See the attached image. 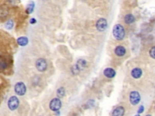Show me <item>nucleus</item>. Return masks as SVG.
<instances>
[{
    "instance_id": "20",
    "label": "nucleus",
    "mask_w": 155,
    "mask_h": 116,
    "mask_svg": "<svg viewBox=\"0 0 155 116\" xmlns=\"http://www.w3.org/2000/svg\"><path fill=\"white\" fill-rule=\"evenodd\" d=\"M144 111V107H143L142 105V106H141V107H139V109H138V113H142V112H143V111Z\"/></svg>"
},
{
    "instance_id": "19",
    "label": "nucleus",
    "mask_w": 155,
    "mask_h": 116,
    "mask_svg": "<svg viewBox=\"0 0 155 116\" xmlns=\"http://www.w3.org/2000/svg\"><path fill=\"white\" fill-rule=\"evenodd\" d=\"M6 67H7V63L6 62L4 61V60H2L1 62H0V68L1 69H5Z\"/></svg>"
},
{
    "instance_id": "16",
    "label": "nucleus",
    "mask_w": 155,
    "mask_h": 116,
    "mask_svg": "<svg viewBox=\"0 0 155 116\" xmlns=\"http://www.w3.org/2000/svg\"><path fill=\"white\" fill-rule=\"evenodd\" d=\"M65 94V90L64 87H60L58 89L57 91V95L59 98L63 97Z\"/></svg>"
},
{
    "instance_id": "5",
    "label": "nucleus",
    "mask_w": 155,
    "mask_h": 116,
    "mask_svg": "<svg viewBox=\"0 0 155 116\" xmlns=\"http://www.w3.org/2000/svg\"><path fill=\"white\" fill-rule=\"evenodd\" d=\"M36 67L39 71L43 72L47 68V61L43 58H39L36 62Z\"/></svg>"
},
{
    "instance_id": "11",
    "label": "nucleus",
    "mask_w": 155,
    "mask_h": 116,
    "mask_svg": "<svg viewBox=\"0 0 155 116\" xmlns=\"http://www.w3.org/2000/svg\"><path fill=\"white\" fill-rule=\"evenodd\" d=\"M131 74L133 78H135V79H139L142 76V71L139 68H135L131 71Z\"/></svg>"
},
{
    "instance_id": "10",
    "label": "nucleus",
    "mask_w": 155,
    "mask_h": 116,
    "mask_svg": "<svg viewBox=\"0 0 155 116\" xmlns=\"http://www.w3.org/2000/svg\"><path fill=\"white\" fill-rule=\"evenodd\" d=\"M125 109L123 107H118L113 110L112 115L113 116H123L124 114Z\"/></svg>"
},
{
    "instance_id": "6",
    "label": "nucleus",
    "mask_w": 155,
    "mask_h": 116,
    "mask_svg": "<svg viewBox=\"0 0 155 116\" xmlns=\"http://www.w3.org/2000/svg\"><path fill=\"white\" fill-rule=\"evenodd\" d=\"M141 100V96L137 91H132L130 94V101L133 105H136Z\"/></svg>"
},
{
    "instance_id": "7",
    "label": "nucleus",
    "mask_w": 155,
    "mask_h": 116,
    "mask_svg": "<svg viewBox=\"0 0 155 116\" xmlns=\"http://www.w3.org/2000/svg\"><path fill=\"white\" fill-rule=\"evenodd\" d=\"M96 27L99 32H103L107 27V21L104 18H101L97 21Z\"/></svg>"
},
{
    "instance_id": "1",
    "label": "nucleus",
    "mask_w": 155,
    "mask_h": 116,
    "mask_svg": "<svg viewBox=\"0 0 155 116\" xmlns=\"http://www.w3.org/2000/svg\"><path fill=\"white\" fill-rule=\"evenodd\" d=\"M113 34L117 40H122L125 36V30L121 24H116L113 29Z\"/></svg>"
},
{
    "instance_id": "14",
    "label": "nucleus",
    "mask_w": 155,
    "mask_h": 116,
    "mask_svg": "<svg viewBox=\"0 0 155 116\" xmlns=\"http://www.w3.org/2000/svg\"><path fill=\"white\" fill-rule=\"evenodd\" d=\"M135 21L134 16L131 14H128L124 17V21L126 24H130L133 23Z\"/></svg>"
},
{
    "instance_id": "9",
    "label": "nucleus",
    "mask_w": 155,
    "mask_h": 116,
    "mask_svg": "<svg viewBox=\"0 0 155 116\" xmlns=\"http://www.w3.org/2000/svg\"><path fill=\"white\" fill-rule=\"evenodd\" d=\"M87 64V63L86 60H85L84 59H79L78 60L76 64L75 65L76 66L78 69L80 70V71H81V70H82L86 67Z\"/></svg>"
},
{
    "instance_id": "13",
    "label": "nucleus",
    "mask_w": 155,
    "mask_h": 116,
    "mask_svg": "<svg viewBox=\"0 0 155 116\" xmlns=\"http://www.w3.org/2000/svg\"><path fill=\"white\" fill-rule=\"evenodd\" d=\"M28 42H29L28 38L25 36L19 37L17 40L18 44L21 45V46H25V45H26L28 44Z\"/></svg>"
},
{
    "instance_id": "17",
    "label": "nucleus",
    "mask_w": 155,
    "mask_h": 116,
    "mask_svg": "<svg viewBox=\"0 0 155 116\" xmlns=\"http://www.w3.org/2000/svg\"><path fill=\"white\" fill-rule=\"evenodd\" d=\"M14 27V22L12 20H9L7 22V23L6 24V28L8 29V30H11Z\"/></svg>"
},
{
    "instance_id": "2",
    "label": "nucleus",
    "mask_w": 155,
    "mask_h": 116,
    "mask_svg": "<svg viewBox=\"0 0 155 116\" xmlns=\"http://www.w3.org/2000/svg\"><path fill=\"white\" fill-rule=\"evenodd\" d=\"M19 104V99L16 96H12L8 100V107L11 111H14L18 107Z\"/></svg>"
},
{
    "instance_id": "15",
    "label": "nucleus",
    "mask_w": 155,
    "mask_h": 116,
    "mask_svg": "<svg viewBox=\"0 0 155 116\" xmlns=\"http://www.w3.org/2000/svg\"><path fill=\"white\" fill-rule=\"evenodd\" d=\"M35 8V3L34 1H30L29 4H27V8H26V13L27 14H30L34 12Z\"/></svg>"
},
{
    "instance_id": "21",
    "label": "nucleus",
    "mask_w": 155,
    "mask_h": 116,
    "mask_svg": "<svg viewBox=\"0 0 155 116\" xmlns=\"http://www.w3.org/2000/svg\"><path fill=\"white\" fill-rule=\"evenodd\" d=\"M30 24H35L36 22H37V21H36V19L35 18H32V19H30Z\"/></svg>"
},
{
    "instance_id": "8",
    "label": "nucleus",
    "mask_w": 155,
    "mask_h": 116,
    "mask_svg": "<svg viewBox=\"0 0 155 116\" xmlns=\"http://www.w3.org/2000/svg\"><path fill=\"white\" fill-rule=\"evenodd\" d=\"M104 74L105 77L108 78H113L116 75V72L113 68H107L104 71Z\"/></svg>"
},
{
    "instance_id": "18",
    "label": "nucleus",
    "mask_w": 155,
    "mask_h": 116,
    "mask_svg": "<svg viewBox=\"0 0 155 116\" xmlns=\"http://www.w3.org/2000/svg\"><path fill=\"white\" fill-rule=\"evenodd\" d=\"M150 55L151 58L155 59V47H153L150 50Z\"/></svg>"
},
{
    "instance_id": "3",
    "label": "nucleus",
    "mask_w": 155,
    "mask_h": 116,
    "mask_svg": "<svg viewBox=\"0 0 155 116\" xmlns=\"http://www.w3.org/2000/svg\"><path fill=\"white\" fill-rule=\"evenodd\" d=\"M15 91L19 96H23L26 93V86L25 84L21 82H19L15 86Z\"/></svg>"
},
{
    "instance_id": "12",
    "label": "nucleus",
    "mask_w": 155,
    "mask_h": 116,
    "mask_svg": "<svg viewBox=\"0 0 155 116\" xmlns=\"http://www.w3.org/2000/svg\"><path fill=\"white\" fill-rule=\"evenodd\" d=\"M115 53L118 56H123L126 53V48L123 46H118L115 48Z\"/></svg>"
},
{
    "instance_id": "4",
    "label": "nucleus",
    "mask_w": 155,
    "mask_h": 116,
    "mask_svg": "<svg viewBox=\"0 0 155 116\" xmlns=\"http://www.w3.org/2000/svg\"><path fill=\"white\" fill-rule=\"evenodd\" d=\"M62 105L61 101L59 100L58 98H54L52 100L50 101V104H49V107L51 110L53 111H57L59 109L61 108Z\"/></svg>"
}]
</instances>
